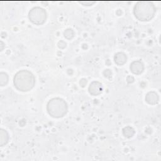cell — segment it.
Segmentation results:
<instances>
[{"label": "cell", "mask_w": 161, "mask_h": 161, "mask_svg": "<svg viewBox=\"0 0 161 161\" xmlns=\"http://www.w3.org/2000/svg\"><path fill=\"white\" fill-rule=\"evenodd\" d=\"M64 37L67 40H71L74 36V31L72 29L68 28L65 30L64 32Z\"/></svg>", "instance_id": "12"}, {"label": "cell", "mask_w": 161, "mask_h": 161, "mask_svg": "<svg viewBox=\"0 0 161 161\" xmlns=\"http://www.w3.org/2000/svg\"><path fill=\"white\" fill-rule=\"evenodd\" d=\"M47 110L49 115L53 118H59L64 116L68 111V106L65 101L60 97L51 99L47 103Z\"/></svg>", "instance_id": "3"}, {"label": "cell", "mask_w": 161, "mask_h": 161, "mask_svg": "<svg viewBox=\"0 0 161 161\" xmlns=\"http://www.w3.org/2000/svg\"><path fill=\"white\" fill-rule=\"evenodd\" d=\"M103 75H104L105 77L110 78L111 77V75H112V72L109 69H106L103 72Z\"/></svg>", "instance_id": "13"}, {"label": "cell", "mask_w": 161, "mask_h": 161, "mask_svg": "<svg viewBox=\"0 0 161 161\" xmlns=\"http://www.w3.org/2000/svg\"><path fill=\"white\" fill-rule=\"evenodd\" d=\"M8 75L6 73L1 72L0 73V86H4L7 84L8 82Z\"/></svg>", "instance_id": "11"}, {"label": "cell", "mask_w": 161, "mask_h": 161, "mask_svg": "<svg viewBox=\"0 0 161 161\" xmlns=\"http://www.w3.org/2000/svg\"><path fill=\"white\" fill-rule=\"evenodd\" d=\"M114 60L118 65H123L127 61V56L123 52H118L114 55Z\"/></svg>", "instance_id": "8"}, {"label": "cell", "mask_w": 161, "mask_h": 161, "mask_svg": "<svg viewBox=\"0 0 161 161\" xmlns=\"http://www.w3.org/2000/svg\"><path fill=\"white\" fill-rule=\"evenodd\" d=\"M4 45H5L4 43L2 41H1V51H2V50H3V48H4Z\"/></svg>", "instance_id": "17"}, {"label": "cell", "mask_w": 161, "mask_h": 161, "mask_svg": "<svg viewBox=\"0 0 161 161\" xmlns=\"http://www.w3.org/2000/svg\"><path fill=\"white\" fill-rule=\"evenodd\" d=\"M103 90V85L99 81L92 82L88 87L89 92L92 96H97L100 94L102 92Z\"/></svg>", "instance_id": "5"}, {"label": "cell", "mask_w": 161, "mask_h": 161, "mask_svg": "<svg viewBox=\"0 0 161 161\" xmlns=\"http://www.w3.org/2000/svg\"><path fill=\"white\" fill-rule=\"evenodd\" d=\"M9 135L6 130L1 128L0 130V146L5 145L9 141Z\"/></svg>", "instance_id": "9"}, {"label": "cell", "mask_w": 161, "mask_h": 161, "mask_svg": "<svg viewBox=\"0 0 161 161\" xmlns=\"http://www.w3.org/2000/svg\"><path fill=\"white\" fill-rule=\"evenodd\" d=\"M123 134L126 138H131L135 134V130L130 126H126L123 129Z\"/></svg>", "instance_id": "10"}, {"label": "cell", "mask_w": 161, "mask_h": 161, "mask_svg": "<svg viewBox=\"0 0 161 161\" xmlns=\"http://www.w3.org/2000/svg\"><path fill=\"white\" fill-rule=\"evenodd\" d=\"M145 101L149 104H157L159 101L158 95L155 91H150L146 94Z\"/></svg>", "instance_id": "7"}, {"label": "cell", "mask_w": 161, "mask_h": 161, "mask_svg": "<svg viewBox=\"0 0 161 161\" xmlns=\"http://www.w3.org/2000/svg\"><path fill=\"white\" fill-rule=\"evenodd\" d=\"M130 69L133 74L140 75L144 70V65L141 60H135L131 63Z\"/></svg>", "instance_id": "6"}, {"label": "cell", "mask_w": 161, "mask_h": 161, "mask_svg": "<svg viewBox=\"0 0 161 161\" xmlns=\"http://www.w3.org/2000/svg\"><path fill=\"white\" fill-rule=\"evenodd\" d=\"M156 12L155 5L150 1H142L138 2L134 6L133 13L137 19L141 21L151 20Z\"/></svg>", "instance_id": "2"}, {"label": "cell", "mask_w": 161, "mask_h": 161, "mask_svg": "<svg viewBox=\"0 0 161 161\" xmlns=\"http://www.w3.org/2000/svg\"><path fill=\"white\" fill-rule=\"evenodd\" d=\"M126 80H127V82L128 83H131V82H133L134 81V77L131 76V75H129V76L127 77Z\"/></svg>", "instance_id": "16"}, {"label": "cell", "mask_w": 161, "mask_h": 161, "mask_svg": "<svg viewBox=\"0 0 161 161\" xmlns=\"http://www.w3.org/2000/svg\"><path fill=\"white\" fill-rule=\"evenodd\" d=\"M13 84L14 87L20 91H29L35 86V78L30 71L21 70L14 75Z\"/></svg>", "instance_id": "1"}, {"label": "cell", "mask_w": 161, "mask_h": 161, "mask_svg": "<svg viewBox=\"0 0 161 161\" xmlns=\"http://www.w3.org/2000/svg\"><path fill=\"white\" fill-rule=\"evenodd\" d=\"M66 45H67L66 43H65L64 41H63V40H60V41H59L58 43V47L60 48H61V49L65 48L66 47Z\"/></svg>", "instance_id": "14"}, {"label": "cell", "mask_w": 161, "mask_h": 161, "mask_svg": "<svg viewBox=\"0 0 161 161\" xmlns=\"http://www.w3.org/2000/svg\"><path fill=\"white\" fill-rule=\"evenodd\" d=\"M87 80L86 79H80V86L82 87H85V86L87 84Z\"/></svg>", "instance_id": "15"}, {"label": "cell", "mask_w": 161, "mask_h": 161, "mask_svg": "<svg viewBox=\"0 0 161 161\" xmlns=\"http://www.w3.org/2000/svg\"><path fill=\"white\" fill-rule=\"evenodd\" d=\"M28 18L33 24L41 25L46 21L47 12L42 8L38 6L34 7L29 11Z\"/></svg>", "instance_id": "4"}]
</instances>
